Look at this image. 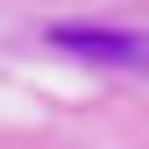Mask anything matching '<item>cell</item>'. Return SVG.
I'll return each mask as SVG.
<instances>
[{
  "instance_id": "6da1fadb",
  "label": "cell",
  "mask_w": 149,
  "mask_h": 149,
  "mask_svg": "<svg viewBox=\"0 0 149 149\" xmlns=\"http://www.w3.org/2000/svg\"><path fill=\"white\" fill-rule=\"evenodd\" d=\"M50 43L71 50V57H92V64H142V71H149V36H121V29L64 22V29H50Z\"/></svg>"
}]
</instances>
